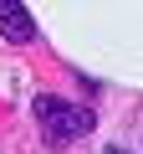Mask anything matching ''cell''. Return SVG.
<instances>
[{"label":"cell","instance_id":"obj_3","mask_svg":"<svg viewBox=\"0 0 143 154\" xmlns=\"http://www.w3.org/2000/svg\"><path fill=\"white\" fill-rule=\"evenodd\" d=\"M102 154H133V149H123V144H107V149H102Z\"/></svg>","mask_w":143,"mask_h":154},{"label":"cell","instance_id":"obj_1","mask_svg":"<svg viewBox=\"0 0 143 154\" xmlns=\"http://www.w3.org/2000/svg\"><path fill=\"white\" fill-rule=\"evenodd\" d=\"M36 123H41V134H46V144H72V139H82V134H92L97 128V113L92 108H82V103H61V98H41L36 103Z\"/></svg>","mask_w":143,"mask_h":154},{"label":"cell","instance_id":"obj_2","mask_svg":"<svg viewBox=\"0 0 143 154\" xmlns=\"http://www.w3.org/2000/svg\"><path fill=\"white\" fill-rule=\"evenodd\" d=\"M0 36L16 41V46L36 36V16L26 11V0H0Z\"/></svg>","mask_w":143,"mask_h":154}]
</instances>
